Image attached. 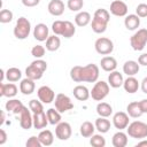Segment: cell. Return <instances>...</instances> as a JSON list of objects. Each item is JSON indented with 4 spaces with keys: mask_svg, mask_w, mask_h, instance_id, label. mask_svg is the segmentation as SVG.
<instances>
[{
    "mask_svg": "<svg viewBox=\"0 0 147 147\" xmlns=\"http://www.w3.org/2000/svg\"><path fill=\"white\" fill-rule=\"evenodd\" d=\"M70 77L76 83H80V82L94 83L99 78V68L96 64L93 63H90L85 67L75 65L70 70Z\"/></svg>",
    "mask_w": 147,
    "mask_h": 147,
    "instance_id": "6da1fadb",
    "label": "cell"
},
{
    "mask_svg": "<svg viewBox=\"0 0 147 147\" xmlns=\"http://www.w3.org/2000/svg\"><path fill=\"white\" fill-rule=\"evenodd\" d=\"M47 69V63L46 61L41 60V59H37L36 61H33L26 69H25V75L28 78H31L33 80H38L42 77L44 72Z\"/></svg>",
    "mask_w": 147,
    "mask_h": 147,
    "instance_id": "7a4b0ae2",
    "label": "cell"
},
{
    "mask_svg": "<svg viewBox=\"0 0 147 147\" xmlns=\"http://www.w3.org/2000/svg\"><path fill=\"white\" fill-rule=\"evenodd\" d=\"M127 134L134 139H142L147 137V124L140 121H134L126 127Z\"/></svg>",
    "mask_w": 147,
    "mask_h": 147,
    "instance_id": "3957f363",
    "label": "cell"
},
{
    "mask_svg": "<svg viewBox=\"0 0 147 147\" xmlns=\"http://www.w3.org/2000/svg\"><path fill=\"white\" fill-rule=\"evenodd\" d=\"M31 31V24L28 18L20 17L16 22V25L14 28V36L17 39H25Z\"/></svg>",
    "mask_w": 147,
    "mask_h": 147,
    "instance_id": "277c9868",
    "label": "cell"
},
{
    "mask_svg": "<svg viewBox=\"0 0 147 147\" xmlns=\"http://www.w3.org/2000/svg\"><path fill=\"white\" fill-rule=\"evenodd\" d=\"M130 44L134 51H142L147 44V29L138 30L130 38Z\"/></svg>",
    "mask_w": 147,
    "mask_h": 147,
    "instance_id": "5b68a950",
    "label": "cell"
},
{
    "mask_svg": "<svg viewBox=\"0 0 147 147\" xmlns=\"http://www.w3.org/2000/svg\"><path fill=\"white\" fill-rule=\"evenodd\" d=\"M90 93H91V96H92L93 100H95V101H101V100H103V99L108 95V93H109V84L106 83V82H103V80L96 82Z\"/></svg>",
    "mask_w": 147,
    "mask_h": 147,
    "instance_id": "8992f818",
    "label": "cell"
},
{
    "mask_svg": "<svg viewBox=\"0 0 147 147\" xmlns=\"http://www.w3.org/2000/svg\"><path fill=\"white\" fill-rule=\"evenodd\" d=\"M94 47H95V51L99 54H101V55H108V54H110L113 52L114 44H113V41L109 38L101 37V38L96 39V41L94 44Z\"/></svg>",
    "mask_w": 147,
    "mask_h": 147,
    "instance_id": "52a82bcc",
    "label": "cell"
},
{
    "mask_svg": "<svg viewBox=\"0 0 147 147\" xmlns=\"http://www.w3.org/2000/svg\"><path fill=\"white\" fill-rule=\"evenodd\" d=\"M54 102H55V108L60 113H64V111H68V110L74 108V103L70 100V98L67 96L63 93H59L55 96V101Z\"/></svg>",
    "mask_w": 147,
    "mask_h": 147,
    "instance_id": "ba28073f",
    "label": "cell"
},
{
    "mask_svg": "<svg viewBox=\"0 0 147 147\" xmlns=\"http://www.w3.org/2000/svg\"><path fill=\"white\" fill-rule=\"evenodd\" d=\"M71 126L67 122H60L56 124L55 127V134L60 140H68L71 137Z\"/></svg>",
    "mask_w": 147,
    "mask_h": 147,
    "instance_id": "9c48e42d",
    "label": "cell"
},
{
    "mask_svg": "<svg viewBox=\"0 0 147 147\" xmlns=\"http://www.w3.org/2000/svg\"><path fill=\"white\" fill-rule=\"evenodd\" d=\"M37 94H38L39 100L41 102H44V103H51L55 99L54 91L51 87H48V86H41V87H39Z\"/></svg>",
    "mask_w": 147,
    "mask_h": 147,
    "instance_id": "30bf717a",
    "label": "cell"
},
{
    "mask_svg": "<svg viewBox=\"0 0 147 147\" xmlns=\"http://www.w3.org/2000/svg\"><path fill=\"white\" fill-rule=\"evenodd\" d=\"M110 13L115 16L123 17L127 14V6L125 2H123L121 0H114L110 3Z\"/></svg>",
    "mask_w": 147,
    "mask_h": 147,
    "instance_id": "8fae6325",
    "label": "cell"
},
{
    "mask_svg": "<svg viewBox=\"0 0 147 147\" xmlns=\"http://www.w3.org/2000/svg\"><path fill=\"white\" fill-rule=\"evenodd\" d=\"M113 124L116 129L118 130H123L126 129L129 125V115L123 113V111H118L114 115L113 117Z\"/></svg>",
    "mask_w": 147,
    "mask_h": 147,
    "instance_id": "7c38bea8",
    "label": "cell"
},
{
    "mask_svg": "<svg viewBox=\"0 0 147 147\" xmlns=\"http://www.w3.org/2000/svg\"><path fill=\"white\" fill-rule=\"evenodd\" d=\"M20 125L24 130H29L33 125V116H31L30 110H28L25 106L20 114Z\"/></svg>",
    "mask_w": 147,
    "mask_h": 147,
    "instance_id": "4fadbf2b",
    "label": "cell"
},
{
    "mask_svg": "<svg viewBox=\"0 0 147 147\" xmlns=\"http://www.w3.org/2000/svg\"><path fill=\"white\" fill-rule=\"evenodd\" d=\"M33 37L38 40V41H45L47 40V38L49 37L48 36V28L46 24L44 23H39L34 26V30H33Z\"/></svg>",
    "mask_w": 147,
    "mask_h": 147,
    "instance_id": "5bb4252c",
    "label": "cell"
},
{
    "mask_svg": "<svg viewBox=\"0 0 147 147\" xmlns=\"http://www.w3.org/2000/svg\"><path fill=\"white\" fill-rule=\"evenodd\" d=\"M17 94V86L13 83L5 84L0 83V95L1 96H7V98H13Z\"/></svg>",
    "mask_w": 147,
    "mask_h": 147,
    "instance_id": "9a60e30c",
    "label": "cell"
},
{
    "mask_svg": "<svg viewBox=\"0 0 147 147\" xmlns=\"http://www.w3.org/2000/svg\"><path fill=\"white\" fill-rule=\"evenodd\" d=\"M48 11L53 16H61L64 11V3L61 0H51L48 3Z\"/></svg>",
    "mask_w": 147,
    "mask_h": 147,
    "instance_id": "2e32d148",
    "label": "cell"
},
{
    "mask_svg": "<svg viewBox=\"0 0 147 147\" xmlns=\"http://www.w3.org/2000/svg\"><path fill=\"white\" fill-rule=\"evenodd\" d=\"M123 83H124V79H123V76H122L121 72L114 70V71H111V72L109 74V76H108V84H109L111 87L117 88V87L122 86Z\"/></svg>",
    "mask_w": 147,
    "mask_h": 147,
    "instance_id": "e0dca14e",
    "label": "cell"
},
{
    "mask_svg": "<svg viewBox=\"0 0 147 147\" xmlns=\"http://www.w3.org/2000/svg\"><path fill=\"white\" fill-rule=\"evenodd\" d=\"M5 107H6V110L11 111L16 115H20L24 108V105L22 103V101L17 100V99H13V100H8L5 105Z\"/></svg>",
    "mask_w": 147,
    "mask_h": 147,
    "instance_id": "ac0fdd59",
    "label": "cell"
},
{
    "mask_svg": "<svg viewBox=\"0 0 147 147\" xmlns=\"http://www.w3.org/2000/svg\"><path fill=\"white\" fill-rule=\"evenodd\" d=\"M34 87H36L34 80L31 79V78H28V77H26L25 79H22V82H21V84H20V91H21L23 94H25V95L32 94L33 91H34Z\"/></svg>",
    "mask_w": 147,
    "mask_h": 147,
    "instance_id": "d6986e66",
    "label": "cell"
},
{
    "mask_svg": "<svg viewBox=\"0 0 147 147\" xmlns=\"http://www.w3.org/2000/svg\"><path fill=\"white\" fill-rule=\"evenodd\" d=\"M47 124H48L47 114H45L44 111L33 114V126H34V129H38V130L44 129V127H46Z\"/></svg>",
    "mask_w": 147,
    "mask_h": 147,
    "instance_id": "ffe728a7",
    "label": "cell"
},
{
    "mask_svg": "<svg viewBox=\"0 0 147 147\" xmlns=\"http://www.w3.org/2000/svg\"><path fill=\"white\" fill-rule=\"evenodd\" d=\"M72 93H74L75 98H76L77 100H79V101H86V100L90 98V95H91L90 91H88L87 87L84 86V85H77V86L74 88Z\"/></svg>",
    "mask_w": 147,
    "mask_h": 147,
    "instance_id": "44dd1931",
    "label": "cell"
},
{
    "mask_svg": "<svg viewBox=\"0 0 147 147\" xmlns=\"http://www.w3.org/2000/svg\"><path fill=\"white\" fill-rule=\"evenodd\" d=\"M100 64H101V68L105 71H108V72H111V71H114L117 68V61L113 56H105V57H102L101 61H100Z\"/></svg>",
    "mask_w": 147,
    "mask_h": 147,
    "instance_id": "7402d4cb",
    "label": "cell"
},
{
    "mask_svg": "<svg viewBox=\"0 0 147 147\" xmlns=\"http://www.w3.org/2000/svg\"><path fill=\"white\" fill-rule=\"evenodd\" d=\"M123 86H124V90L127 93H136L138 91V88H139V82L133 76H129L124 80Z\"/></svg>",
    "mask_w": 147,
    "mask_h": 147,
    "instance_id": "603a6c76",
    "label": "cell"
},
{
    "mask_svg": "<svg viewBox=\"0 0 147 147\" xmlns=\"http://www.w3.org/2000/svg\"><path fill=\"white\" fill-rule=\"evenodd\" d=\"M111 142L114 147H125L127 145V136L119 130V132H116L113 136Z\"/></svg>",
    "mask_w": 147,
    "mask_h": 147,
    "instance_id": "cb8c5ba5",
    "label": "cell"
},
{
    "mask_svg": "<svg viewBox=\"0 0 147 147\" xmlns=\"http://www.w3.org/2000/svg\"><path fill=\"white\" fill-rule=\"evenodd\" d=\"M124 24L127 30H136L140 25V18L138 15H134V14L127 15L124 20Z\"/></svg>",
    "mask_w": 147,
    "mask_h": 147,
    "instance_id": "d4e9b609",
    "label": "cell"
},
{
    "mask_svg": "<svg viewBox=\"0 0 147 147\" xmlns=\"http://www.w3.org/2000/svg\"><path fill=\"white\" fill-rule=\"evenodd\" d=\"M139 65L140 64H138V62H136V61H132V60L126 61L123 65V71L127 76H134L139 71Z\"/></svg>",
    "mask_w": 147,
    "mask_h": 147,
    "instance_id": "484cf974",
    "label": "cell"
},
{
    "mask_svg": "<svg viewBox=\"0 0 147 147\" xmlns=\"http://www.w3.org/2000/svg\"><path fill=\"white\" fill-rule=\"evenodd\" d=\"M126 110H127V115L130 117H133V118H138V117H140L144 114L141 108H140L139 102H137V101L130 102L127 105V107H126Z\"/></svg>",
    "mask_w": 147,
    "mask_h": 147,
    "instance_id": "4316f807",
    "label": "cell"
},
{
    "mask_svg": "<svg viewBox=\"0 0 147 147\" xmlns=\"http://www.w3.org/2000/svg\"><path fill=\"white\" fill-rule=\"evenodd\" d=\"M107 24H108L107 22H105V21H102L98 17H93L91 28L95 33H103L107 29Z\"/></svg>",
    "mask_w": 147,
    "mask_h": 147,
    "instance_id": "83f0119b",
    "label": "cell"
},
{
    "mask_svg": "<svg viewBox=\"0 0 147 147\" xmlns=\"http://www.w3.org/2000/svg\"><path fill=\"white\" fill-rule=\"evenodd\" d=\"M60 45H61V40H60V38L56 34L49 36L47 38V40H46V49H48L49 52L57 51L59 47H60Z\"/></svg>",
    "mask_w": 147,
    "mask_h": 147,
    "instance_id": "f1b7e54d",
    "label": "cell"
},
{
    "mask_svg": "<svg viewBox=\"0 0 147 147\" xmlns=\"http://www.w3.org/2000/svg\"><path fill=\"white\" fill-rule=\"evenodd\" d=\"M95 129L100 132V133H106L109 131L110 129V122L108 119H106V117H99L95 119Z\"/></svg>",
    "mask_w": 147,
    "mask_h": 147,
    "instance_id": "f546056e",
    "label": "cell"
},
{
    "mask_svg": "<svg viewBox=\"0 0 147 147\" xmlns=\"http://www.w3.org/2000/svg\"><path fill=\"white\" fill-rule=\"evenodd\" d=\"M38 138H39V140H40L42 146H51L53 144V141H54V136H53V133L49 130L41 131L39 133Z\"/></svg>",
    "mask_w": 147,
    "mask_h": 147,
    "instance_id": "4dcf8cb0",
    "label": "cell"
},
{
    "mask_svg": "<svg viewBox=\"0 0 147 147\" xmlns=\"http://www.w3.org/2000/svg\"><path fill=\"white\" fill-rule=\"evenodd\" d=\"M75 22L78 26H86L91 22V15L87 11H80L75 16Z\"/></svg>",
    "mask_w": 147,
    "mask_h": 147,
    "instance_id": "1f68e13d",
    "label": "cell"
},
{
    "mask_svg": "<svg viewBox=\"0 0 147 147\" xmlns=\"http://www.w3.org/2000/svg\"><path fill=\"white\" fill-rule=\"evenodd\" d=\"M96 113H98L99 116H101V117H108V116L111 115L113 108H111V106H110L109 103H107V102H100V103H98V106H96Z\"/></svg>",
    "mask_w": 147,
    "mask_h": 147,
    "instance_id": "d6a6232c",
    "label": "cell"
},
{
    "mask_svg": "<svg viewBox=\"0 0 147 147\" xmlns=\"http://www.w3.org/2000/svg\"><path fill=\"white\" fill-rule=\"evenodd\" d=\"M46 114H47V118H48L49 124L55 125V124H59L61 122V115L56 108H49Z\"/></svg>",
    "mask_w": 147,
    "mask_h": 147,
    "instance_id": "836d02e7",
    "label": "cell"
},
{
    "mask_svg": "<svg viewBox=\"0 0 147 147\" xmlns=\"http://www.w3.org/2000/svg\"><path fill=\"white\" fill-rule=\"evenodd\" d=\"M94 130H95V125H93L91 122L86 121L84 122L82 125H80V134L85 138H88V137H92L93 133H94Z\"/></svg>",
    "mask_w": 147,
    "mask_h": 147,
    "instance_id": "e575fe53",
    "label": "cell"
},
{
    "mask_svg": "<svg viewBox=\"0 0 147 147\" xmlns=\"http://www.w3.org/2000/svg\"><path fill=\"white\" fill-rule=\"evenodd\" d=\"M21 77H22V72L18 68L13 67V68H9L6 71V78H7L8 82H11V83L17 82L18 79H21Z\"/></svg>",
    "mask_w": 147,
    "mask_h": 147,
    "instance_id": "d590c367",
    "label": "cell"
},
{
    "mask_svg": "<svg viewBox=\"0 0 147 147\" xmlns=\"http://www.w3.org/2000/svg\"><path fill=\"white\" fill-rule=\"evenodd\" d=\"M76 32V29L74 26V24L70 21H64V26H63V31H62V37L64 38H71Z\"/></svg>",
    "mask_w": 147,
    "mask_h": 147,
    "instance_id": "8d00e7d4",
    "label": "cell"
},
{
    "mask_svg": "<svg viewBox=\"0 0 147 147\" xmlns=\"http://www.w3.org/2000/svg\"><path fill=\"white\" fill-rule=\"evenodd\" d=\"M90 144L93 147H105L106 146V139L101 134H93L91 140H90Z\"/></svg>",
    "mask_w": 147,
    "mask_h": 147,
    "instance_id": "74e56055",
    "label": "cell"
},
{
    "mask_svg": "<svg viewBox=\"0 0 147 147\" xmlns=\"http://www.w3.org/2000/svg\"><path fill=\"white\" fill-rule=\"evenodd\" d=\"M29 108H30V110H31L33 114H37V113H41V111H44L42 103H41L40 101L36 100V99L30 100V102H29Z\"/></svg>",
    "mask_w": 147,
    "mask_h": 147,
    "instance_id": "f35d334b",
    "label": "cell"
},
{
    "mask_svg": "<svg viewBox=\"0 0 147 147\" xmlns=\"http://www.w3.org/2000/svg\"><path fill=\"white\" fill-rule=\"evenodd\" d=\"M67 6L70 10L72 11H78L83 8L84 6V1L83 0H68L67 2Z\"/></svg>",
    "mask_w": 147,
    "mask_h": 147,
    "instance_id": "ab89813d",
    "label": "cell"
},
{
    "mask_svg": "<svg viewBox=\"0 0 147 147\" xmlns=\"http://www.w3.org/2000/svg\"><path fill=\"white\" fill-rule=\"evenodd\" d=\"M94 17H98V18H100V20L107 22V23H108L109 20H110L109 11L106 10V9H103V8H99V9H96L95 13H94Z\"/></svg>",
    "mask_w": 147,
    "mask_h": 147,
    "instance_id": "60d3db41",
    "label": "cell"
},
{
    "mask_svg": "<svg viewBox=\"0 0 147 147\" xmlns=\"http://www.w3.org/2000/svg\"><path fill=\"white\" fill-rule=\"evenodd\" d=\"M13 20V13L9 9H2L0 11V22L1 23H9Z\"/></svg>",
    "mask_w": 147,
    "mask_h": 147,
    "instance_id": "b9f144b4",
    "label": "cell"
},
{
    "mask_svg": "<svg viewBox=\"0 0 147 147\" xmlns=\"http://www.w3.org/2000/svg\"><path fill=\"white\" fill-rule=\"evenodd\" d=\"M31 54L32 56H34L36 59H41L45 55V47L41 45H36L33 46V48L31 49Z\"/></svg>",
    "mask_w": 147,
    "mask_h": 147,
    "instance_id": "7bdbcfd3",
    "label": "cell"
},
{
    "mask_svg": "<svg viewBox=\"0 0 147 147\" xmlns=\"http://www.w3.org/2000/svg\"><path fill=\"white\" fill-rule=\"evenodd\" d=\"M63 26H64V21H55L52 24V30L56 36H62Z\"/></svg>",
    "mask_w": 147,
    "mask_h": 147,
    "instance_id": "ee69618b",
    "label": "cell"
},
{
    "mask_svg": "<svg viewBox=\"0 0 147 147\" xmlns=\"http://www.w3.org/2000/svg\"><path fill=\"white\" fill-rule=\"evenodd\" d=\"M25 145H26V147H41L42 146L41 142H40V140H39V138L36 137V136L30 137L28 139V141H26Z\"/></svg>",
    "mask_w": 147,
    "mask_h": 147,
    "instance_id": "f6af8a7d",
    "label": "cell"
},
{
    "mask_svg": "<svg viewBox=\"0 0 147 147\" xmlns=\"http://www.w3.org/2000/svg\"><path fill=\"white\" fill-rule=\"evenodd\" d=\"M136 13L139 17H147V5L146 3H140L136 8Z\"/></svg>",
    "mask_w": 147,
    "mask_h": 147,
    "instance_id": "bcb514c9",
    "label": "cell"
},
{
    "mask_svg": "<svg viewBox=\"0 0 147 147\" xmlns=\"http://www.w3.org/2000/svg\"><path fill=\"white\" fill-rule=\"evenodd\" d=\"M40 0H22V3L25 6V7H34L39 3Z\"/></svg>",
    "mask_w": 147,
    "mask_h": 147,
    "instance_id": "7dc6e473",
    "label": "cell"
},
{
    "mask_svg": "<svg viewBox=\"0 0 147 147\" xmlns=\"http://www.w3.org/2000/svg\"><path fill=\"white\" fill-rule=\"evenodd\" d=\"M138 63H139L140 65H145V67H147V53H144V54H141V55L139 56V59H138Z\"/></svg>",
    "mask_w": 147,
    "mask_h": 147,
    "instance_id": "c3c4849f",
    "label": "cell"
},
{
    "mask_svg": "<svg viewBox=\"0 0 147 147\" xmlns=\"http://www.w3.org/2000/svg\"><path fill=\"white\" fill-rule=\"evenodd\" d=\"M7 141V133L3 129L0 130V145H3Z\"/></svg>",
    "mask_w": 147,
    "mask_h": 147,
    "instance_id": "681fc988",
    "label": "cell"
},
{
    "mask_svg": "<svg viewBox=\"0 0 147 147\" xmlns=\"http://www.w3.org/2000/svg\"><path fill=\"white\" fill-rule=\"evenodd\" d=\"M139 105H140V108L142 110V113H147V99H144L141 101H139Z\"/></svg>",
    "mask_w": 147,
    "mask_h": 147,
    "instance_id": "f907efd6",
    "label": "cell"
},
{
    "mask_svg": "<svg viewBox=\"0 0 147 147\" xmlns=\"http://www.w3.org/2000/svg\"><path fill=\"white\" fill-rule=\"evenodd\" d=\"M141 90H142L144 93L147 94V77H145L142 79V82H141Z\"/></svg>",
    "mask_w": 147,
    "mask_h": 147,
    "instance_id": "816d5d0a",
    "label": "cell"
},
{
    "mask_svg": "<svg viewBox=\"0 0 147 147\" xmlns=\"http://www.w3.org/2000/svg\"><path fill=\"white\" fill-rule=\"evenodd\" d=\"M141 146H146V147H147V140H142V141L138 142L137 147H141Z\"/></svg>",
    "mask_w": 147,
    "mask_h": 147,
    "instance_id": "f5cc1de1",
    "label": "cell"
},
{
    "mask_svg": "<svg viewBox=\"0 0 147 147\" xmlns=\"http://www.w3.org/2000/svg\"><path fill=\"white\" fill-rule=\"evenodd\" d=\"M0 83H2V80H3V77H5V72H3V70H0Z\"/></svg>",
    "mask_w": 147,
    "mask_h": 147,
    "instance_id": "db71d44e",
    "label": "cell"
},
{
    "mask_svg": "<svg viewBox=\"0 0 147 147\" xmlns=\"http://www.w3.org/2000/svg\"><path fill=\"white\" fill-rule=\"evenodd\" d=\"M3 122H5V113H3V111H1V119H0V124H3Z\"/></svg>",
    "mask_w": 147,
    "mask_h": 147,
    "instance_id": "11a10c76",
    "label": "cell"
}]
</instances>
